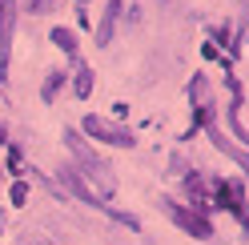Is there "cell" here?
Returning a JSON list of instances; mask_svg holds the SVG:
<instances>
[{
	"label": "cell",
	"mask_w": 249,
	"mask_h": 245,
	"mask_svg": "<svg viewBox=\"0 0 249 245\" xmlns=\"http://www.w3.org/2000/svg\"><path fill=\"white\" fill-rule=\"evenodd\" d=\"M60 181H65V185H69V189H72L76 197H81V201H89V205H101V197L89 189V181H85L81 173H76L72 165H65V169H60Z\"/></svg>",
	"instance_id": "cell-5"
},
{
	"label": "cell",
	"mask_w": 249,
	"mask_h": 245,
	"mask_svg": "<svg viewBox=\"0 0 249 245\" xmlns=\"http://www.w3.org/2000/svg\"><path fill=\"white\" fill-rule=\"evenodd\" d=\"M24 4L33 8V12H40V8H44V0H24Z\"/></svg>",
	"instance_id": "cell-9"
},
{
	"label": "cell",
	"mask_w": 249,
	"mask_h": 245,
	"mask_svg": "<svg viewBox=\"0 0 249 245\" xmlns=\"http://www.w3.org/2000/svg\"><path fill=\"white\" fill-rule=\"evenodd\" d=\"M65 145L72 149V157H76V161L85 165V173L101 181V189H113V173H108V165H105V161L97 157V153H92V149L85 145V137L76 133V129H69V133H65Z\"/></svg>",
	"instance_id": "cell-1"
},
{
	"label": "cell",
	"mask_w": 249,
	"mask_h": 245,
	"mask_svg": "<svg viewBox=\"0 0 249 245\" xmlns=\"http://www.w3.org/2000/svg\"><path fill=\"white\" fill-rule=\"evenodd\" d=\"M60 85H65V72H49V81H44V88H40V93H44V101H53Z\"/></svg>",
	"instance_id": "cell-8"
},
{
	"label": "cell",
	"mask_w": 249,
	"mask_h": 245,
	"mask_svg": "<svg viewBox=\"0 0 249 245\" xmlns=\"http://www.w3.org/2000/svg\"><path fill=\"white\" fill-rule=\"evenodd\" d=\"M12 20H17V4L4 0V8H0V69L8 65V44H12Z\"/></svg>",
	"instance_id": "cell-4"
},
{
	"label": "cell",
	"mask_w": 249,
	"mask_h": 245,
	"mask_svg": "<svg viewBox=\"0 0 249 245\" xmlns=\"http://www.w3.org/2000/svg\"><path fill=\"white\" fill-rule=\"evenodd\" d=\"M33 245H44V241H33Z\"/></svg>",
	"instance_id": "cell-10"
},
{
	"label": "cell",
	"mask_w": 249,
	"mask_h": 245,
	"mask_svg": "<svg viewBox=\"0 0 249 245\" xmlns=\"http://www.w3.org/2000/svg\"><path fill=\"white\" fill-rule=\"evenodd\" d=\"M72 88H76V97H89L92 93V72L81 65V72H76V81H72Z\"/></svg>",
	"instance_id": "cell-7"
},
{
	"label": "cell",
	"mask_w": 249,
	"mask_h": 245,
	"mask_svg": "<svg viewBox=\"0 0 249 245\" xmlns=\"http://www.w3.org/2000/svg\"><path fill=\"white\" fill-rule=\"evenodd\" d=\"M165 213H169V217H173L189 237H201V241L213 237V225H209V217H201V213L185 209V205H177V201H165Z\"/></svg>",
	"instance_id": "cell-3"
},
{
	"label": "cell",
	"mask_w": 249,
	"mask_h": 245,
	"mask_svg": "<svg viewBox=\"0 0 249 245\" xmlns=\"http://www.w3.org/2000/svg\"><path fill=\"white\" fill-rule=\"evenodd\" d=\"M85 133H92V137H97V141H105V145L133 149V133L121 129V125H113V121H105V117H85Z\"/></svg>",
	"instance_id": "cell-2"
},
{
	"label": "cell",
	"mask_w": 249,
	"mask_h": 245,
	"mask_svg": "<svg viewBox=\"0 0 249 245\" xmlns=\"http://www.w3.org/2000/svg\"><path fill=\"white\" fill-rule=\"evenodd\" d=\"M53 40H56V49H60V52L76 56V36L69 33V28H53Z\"/></svg>",
	"instance_id": "cell-6"
}]
</instances>
